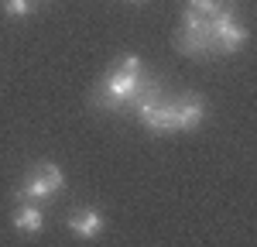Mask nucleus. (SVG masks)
<instances>
[{"mask_svg":"<svg viewBox=\"0 0 257 247\" xmlns=\"http://www.w3.org/2000/svg\"><path fill=\"white\" fill-rule=\"evenodd\" d=\"M113 69H117V72H127V76H141V72H144V62H141L138 55H123Z\"/></svg>","mask_w":257,"mask_h":247,"instance_id":"10","label":"nucleus"},{"mask_svg":"<svg viewBox=\"0 0 257 247\" xmlns=\"http://www.w3.org/2000/svg\"><path fill=\"white\" fill-rule=\"evenodd\" d=\"M14 226H18L21 233H38L41 226H45V213L38 209V203H24L14 213Z\"/></svg>","mask_w":257,"mask_h":247,"instance_id":"8","label":"nucleus"},{"mask_svg":"<svg viewBox=\"0 0 257 247\" xmlns=\"http://www.w3.org/2000/svg\"><path fill=\"white\" fill-rule=\"evenodd\" d=\"M175 48L182 52V55H192V59H202V55H209V52H213L209 21L185 14V21H182V31H178V38H175Z\"/></svg>","mask_w":257,"mask_h":247,"instance_id":"4","label":"nucleus"},{"mask_svg":"<svg viewBox=\"0 0 257 247\" xmlns=\"http://www.w3.org/2000/svg\"><path fill=\"white\" fill-rule=\"evenodd\" d=\"M62 185H65V175H62L59 165L52 162H41L38 168H31L28 172V179H24V185H21V199H28V203H45L48 196H55Z\"/></svg>","mask_w":257,"mask_h":247,"instance_id":"2","label":"nucleus"},{"mask_svg":"<svg viewBox=\"0 0 257 247\" xmlns=\"http://www.w3.org/2000/svg\"><path fill=\"white\" fill-rule=\"evenodd\" d=\"M172 110H175V131H196L202 117H206V103L199 93H185V96H178L172 103Z\"/></svg>","mask_w":257,"mask_h":247,"instance_id":"5","label":"nucleus"},{"mask_svg":"<svg viewBox=\"0 0 257 247\" xmlns=\"http://www.w3.org/2000/svg\"><path fill=\"white\" fill-rule=\"evenodd\" d=\"M138 117H141V124H144L151 134H172V131H175V110H172L168 100L151 103L148 110H141Z\"/></svg>","mask_w":257,"mask_h":247,"instance_id":"6","label":"nucleus"},{"mask_svg":"<svg viewBox=\"0 0 257 247\" xmlns=\"http://www.w3.org/2000/svg\"><path fill=\"white\" fill-rule=\"evenodd\" d=\"M219 11V4L216 0H189V7H185V14H192V18H213Z\"/></svg>","mask_w":257,"mask_h":247,"instance_id":"9","label":"nucleus"},{"mask_svg":"<svg viewBox=\"0 0 257 247\" xmlns=\"http://www.w3.org/2000/svg\"><path fill=\"white\" fill-rule=\"evenodd\" d=\"M209 35H213V48L219 52H240L247 45V28L237 21L233 11H223V7L209 18Z\"/></svg>","mask_w":257,"mask_h":247,"instance_id":"3","label":"nucleus"},{"mask_svg":"<svg viewBox=\"0 0 257 247\" xmlns=\"http://www.w3.org/2000/svg\"><path fill=\"white\" fill-rule=\"evenodd\" d=\"M131 4H141V0H131Z\"/></svg>","mask_w":257,"mask_h":247,"instance_id":"12","label":"nucleus"},{"mask_svg":"<svg viewBox=\"0 0 257 247\" xmlns=\"http://www.w3.org/2000/svg\"><path fill=\"white\" fill-rule=\"evenodd\" d=\"M4 11L11 18H28L31 14V0H4Z\"/></svg>","mask_w":257,"mask_h":247,"instance_id":"11","label":"nucleus"},{"mask_svg":"<svg viewBox=\"0 0 257 247\" xmlns=\"http://www.w3.org/2000/svg\"><path fill=\"white\" fill-rule=\"evenodd\" d=\"M141 86H144V72H141V76H127V72L110 69L106 79H103V86H99V93L93 96V103L103 106V110H120V106L131 103V96L138 93Z\"/></svg>","mask_w":257,"mask_h":247,"instance_id":"1","label":"nucleus"},{"mask_svg":"<svg viewBox=\"0 0 257 247\" xmlns=\"http://www.w3.org/2000/svg\"><path fill=\"white\" fill-rule=\"evenodd\" d=\"M69 230L76 233V237H82V240H93V237H99L103 233V216H99V209H79V213H72L69 216Z\"/></svg>","mask_w":257,"mask_h":247,"instance_id":"7","label":"nucleus"}]
</instances>
